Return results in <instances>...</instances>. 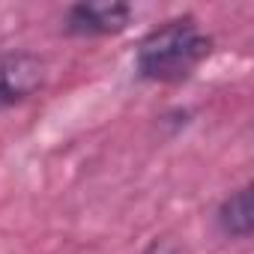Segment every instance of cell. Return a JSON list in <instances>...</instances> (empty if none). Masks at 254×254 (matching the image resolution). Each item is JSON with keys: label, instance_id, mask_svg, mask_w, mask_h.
<instances>
[{"label": "cell", "instance_id": "cell-1", "mask_svg": "<svg viewBox=\"0 0 254 254\" xmlns=\"http://www.w3.org/2000/svg\"><path fill=\"white\" fill-rule=\"evenodd\" d=\"M209 54V36L194 18H174L156 27L138 45V72L150 81H183Z\"/></svg>", "mask_w": 254, "mask_h": 254}, {"label": "cell", "instance_id": "cell-2", "mask_svg": "<svg viewBox=\"0 0 254 254\" xmlns=\"http://www.w3.org/2000/svg\"><path fill=\"white\" fill-rule=\"evenodd\" d=\"M45 81V63L33 54H0V111L30 99Z\"/></svg>", "mask_w": 254, "mask_h": 254}, {"label": "cell", "instance_id": "cell-3", "mask_svg": "<svg viewBox=\"0 0 254 254\" xmlns=\"http://www.w3.org/2000/svg\"><path fill=\"white\" fill-rule=\"evenodd\" d=\"M132 9L126 3H78L66 15V27L72 33H117L129 24Z\"/></svg>", "mask_w": 254, "mask_h": 254}, {"label": "cell", "instance_id": "cell-4", "mask_svg": "<svg viewBox=\"0 0 254 254\" xmlns=\"http://www.w3.org/2000/svg\"><path fill=\"white\" fill-rule=\"evenodd\" d=\"M251 224H254V215H251V189L242 186L239 191H233L221 209H218V227L233 236V239H245L251 233Z\"/></svg>", "mask_w": 254, "mask_h": 254}]
</instances>
